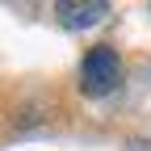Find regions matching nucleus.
Returning a JSON list of instances; mask_svg holds the SVG:
<instances>
[{
  "label": "nucleus",
  "instance_id": "f257e3e1",
  "mask_svg": "<svg viewBox=\"0 0 151 151\" xmlns=\"http://www.w3.org/2000/svg\"><path fill=\"white\" fill-rule=\"evenodd\" d=\"M122 84V59L113 46H92L80 63V88L84 97H109Z\"/></svg>",
  "mask_w": 151,
  "mask_h": 151
},
{
  "label": "nucleus",
  "instance_id": "f03ea898",
  "mask_svg": "<svg viewBox=\"0 0 151 151\" xmlns=\"http://www.w3.org/2000/svg\"><path fill=\"white\" fill-rule=\"evenodd\" d=\"M55 13H59V21L67 29H88V25H97L101 17L109 13V4H105V0H63Z\"/></svg>",
  "mask_w": 151,
  "mask_h": 151
}]
</instances>
